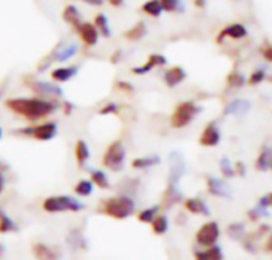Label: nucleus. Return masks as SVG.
Listing matches in <instances>:
<instances>
[{"instance_id": "nucleus-31", "label": "nucleus", "mask_w": 272, "mask_h": 260, "mask_svg": "<svg viewBox=\"0 0 272 260\" xmlns=\"http://www.w3.org/2000/svg\"><path fill=\"white\" fill-rule=\"evenodd\" d=\"M92 190H94V184H92L91 180H88V179L78 180L73 187V192L78 196H89V195H92Z\"/></svg>"}, {"instance_id": "nucleus-11", "label": "nucleus", "mask_w": 272, "mask_h": 260, "mask_svg": "<svg viewBox=\"0 0 272 260\" xmlns=\"http://www.w3.org/2000/svg\"><path fill=\"white\" fill-rule=\"evenodd\" d=\"M247 29H245L244 24L241 22H233V24H229V26H226L222 32L218 34V38L217 42L218 44H222V42L225 38H231V40H242L247 37Z\"/></svg>"}, {"instance_id": "nucleus-7", "label": "nucleus", "mask_w": 272, "mask_h": 260, "mask_svg": "<svg viewBox=\"0 0 272 260\" xmlns=\"http://www.w3.org/2000/svg\"><path fill=\"white\" fill-rule=\"evenodd\" d=\"M27 86L38 98H45V99H51V100H57L64 94L62 90L59 88L57 85H53V83H48V82H43V80H37V78L27 80Z\"/></svg>"}, {"instance_id": "nucleus-26", "label": "nucleus", "mask_w": 272, "mask_h": 260, "mask_svg": "<svg viewBox=\"0 0 272 260\" xmlns=\"http://www.w3.org/2000/svg\"><path fill=\"white\" fill-rule=\"evenodd\" d=\"M94 26L96 29L99 30V34L104 38H108L110 36H112V29H110V24H108V18L104 14V13H99L96 14L94 18Z\"/></svg>"}, {"instance_id": "nucleus-54", "label": "nucleus", "mask_w": 272, "mask_h": 260, "mask_svg": "<svg viewBox=\"0 0 272 260\" xmlns=\"http://www.w3.org/2000/svg\"><path fill=\"white\" fill-rule=\"evenodd\" d=\"M0 139H2V128H0Z\"/></svg>"}, {"instance_id": "nucleus-33", "label": "nucleus", "mask_w": 272, "mask_h": 260, "mask_svg": "<svg viewBox=\"0 0 272 260\" xmlns=\"http://www.w3.org/2000/svg\"><path fill=\"white\" fill-rule=\"evenodd\" d=\"M67 242L72 246V249H86V240H84L83 234L78 230H72L69 233V238H67Z\"/></svg>"}, {"instance_id": "nucleus-27", "label": "nucleus", "mask_w": 272, "mask_h": 260, "mask_svg": "<svg viewBox=\"0 0 272 260\" xmlns=\"http://www.w3.org/2000/svg\"><path fill=\"white\" fill-rule=\"evenodd\" d=\"M18 230V225L8 216L2 208H0V233H11Z\"/></svg>"}, {"instance_id": "nucleus-40", "label": "nucleus", "mask_w": 272, "mask_h": 260, "mask_svg": "<svg viewBox=\"0 0 272 260\" xmlns=\"http://www.w3.org/2000/svg\"><path fill=\"white\" fill-rule=\"evenodd\" d=\"M118 112H120V106L115 104V102H107V104L99 110L100 115H116Z\"/></svg>"}, {"instance_id": "nucleus-14", "label": "nucleus", "mask_w": 272, "mask_h": 260, "mask_svg": "<svg viewBox=\"0 0 272 260\" xmlns=\"http://www.w3.org/2000/svg\"><path fill=\"white\" fill-rule=\"evenodd\" d=\"M78 74V66H61L51 70V78L57 83H65Z\"/></svg>"}, {"instance_id": "nucleus-19", "label": "nucleus", "mask_w": 272, "mask_h": 260, "mask_svg": "<svg viewBox=\"0 0 272 260\" xmlns=\"http://www.w3.org/2000/svg\"><path fill=\"white\" fill-rule=\"evenodd\" d=\"M62 20L69 24V26L76 30L80 28V24L83 22L81 21V16H80V12L76 10L75 5H65L64 10H62Z\"/></svg>"}, {"instance_id": "nucleus-37", "label": "nucleus", "mask_w": 272, "mask_h": 260, "mask_svg": "<svg viewBox=\"0 0 272 260\" xmlns=\"http://www.w3.org/2000/svg\"><path fill=\"white\" fill-rule=\"evenodd\" d=\"M220 170H222L225 178H234L236 176V171H234V164L228 160V158H222V162H220Z\"/></svg>"}, {"instance_id": "nucleus-32", "label": "nucleus", "mask_w": 272, "mask_h": 260, "mask_svg": "<svg viewBox=\"0 0 272 260\" xmlns=\"http://www.w3.org/2000/svg\"><path fill=\"white\" fill-rule=\"evenodd\" d=\"M159 209H161L159 204L142 209V211L139 212V216H137L139 222H142V224H151L153 220H155V217L159 214Z\"/></svg>"}, {"instance_id": "nucleus-46", "label": "nucleus", "mask_w": 272, "mask_h": 260, "mask_svg": "<svg viewBox=\"0 0 272 260\" xmlns=\"http://www.w3.org/2000/svg\"><path fill=\"white\" fill-rule=\"evenodd\" d=\"M72 110H73V104L69 102V100H64V114L65 115H70Z\"/></svg>"}, {"instance_id": "nucleus-55", "label": "nucleus", "mask_w": 272, "mask_h": 260, "mask_svg": "<svg viewBox=\"0 0 272 260\" xmlns=\"http://www.w3.org/2000/svg\"><path fill=\"white\" fill-rule=\"evenodd\" d=\"M271 170H272V162H271Z\"/></svg>"}, {"instance_id": "nucleus-38", "label": "nucleus", "mask_w": 272, "mask_h": 260, "mask_svg": "<svg viewBox=\"0 0 272 260\" xmlns=\"http://www.w3.org/2000/svg\"><path fill=\"white\" fill-rule=\"evenodd\" d=\"M206 254H207V258H209V260H223V258H225L222 248L217 246V244L207 248V249H206Z\"/></svg>"}, {"instance_id": "nucleus-43", "label": "nucleus", "mask_w": 272, "mask_h": 260, "mask_svg": "<svg viewBox=\"0 0 272 260\" xmlns=\"http://www.w3.org/2000/svg\"><path fill=\"white\" fill-rule=\"evenodd\" d=\"M234 171H236V174H239V176H245V164L242 162H237L236 166H234Z\"/></svg>"}, {"instance_id": "nucleus-22", "label": "nucleus", "mask_w": 272, "mask_h": 260, "mask_svg": "<svg viewBox=\"0 0 272 260\" xmlns=\"http://www.w3.org/2000/svg\"><path fill=\"white\" fill-rule=\"evenodd\" d=\"M182 192L177 188V186H167L164 195H163V206L166 209L175 206L178 201H182Z\"/></svg>"}, {"instance_id": "nucleus-49", "label": "nucleus", "mask_w": 272, "mask_h": 260, "mask_svg": "<svg viewBox=\"0 0 272 260\" xmlns=\"http://www.w3.org/2000/svg\"><path fill=\"white\" fill-rule=\"evenodd\" d=\"M265 249L268 250V252H272V233L268 236L266 242H265Z\"/></svg>"}, {"instance_id": "nucleus-45", "label": "nucleus", "mask_w": 272, "mask_h": 260, "mask_svg": "<svg viewBox=\"0 0 272 260\" xmlns=\"http://www.w3.org/2000/svg\"><path fill=\"white\" fill-rule=\"evenodd\" d=\"M121 56H123V52H121V50H116V53L112 54V58H110V61H112L113 64H118V61L121 60Z\"/></svg>"}, {"instance_id": "nucleus-15", "label": "nucleus", "mask_w": 272, "mask_h": 260, "mask_svg": "<svg viewBox=\"0 0 272 260\" xmlns=\"http://www.w3.org/2000/svg\"><path fill=\"white\" fill-rule=\"evenodd\" d=\"M164 83L169 86V88H175L177 85H180V83L186 78V72L182 69L180 66H174V67H169V69L164 72Z\"/></svg>"}, {"instance_id": "nucleus-30", "label": "nucleus", "mask_w": 272, "mask_h": 260, "mask_svg": "<svg viewBox=\"0 0 272 260\" xmlns=\"http://www.w3.org/2000/svg\"><path fill=\"white\" fill-rule=\"evenodd\" d=\"M142 12L151 16V18H158L163 13V6H161V2L159 0H148L142 5Z\"/></svg>"}, {"instance_id": "nucleus-4", "label": "nucleus", "mask_w": 272, "mask_h": 260, "mask_svg": "<svg viewBox=\"0 0 272 260\" xmlns=\"http://www.w3.org/2000/svg\"><path fill=\"white\" fill-rule=\"evenodd\" d=\"M84 208L81 201L76 198H72L69 195H56V196H48L43 201V209L49 214H59V212H78Z\"/></svg>"}, {"instance_id": "nucleus-8", "label": "nucleus", "mask_w": 272, "mask_h": 260, "mask_svg": "<svg viewBox=\"0 0 272 260\" xmlns=\"http://www.w3.org/2000/svg\"><path fill=\"white\" fill-rule=\"evenodd\" d=\"M220 225L215 220H210L207 224H204L196 232V242L202 248H210L217 244V241L220 238Z\"/></svg>"}, {"instance_id": "nucleus-51", "label": "nucleus", "mask_w": 272, "mask_h": 260, "mask_svg": "<svg viewBox=\"0 0 272 260\" xmlns=\"http://www.w3.org/2000/svg\"><path fill=\"white\" fill-rule=\"evenodd\" d=\"M193 2H194V5H196L198 8H204V6H206V0H193Z\"/></svg>"}, {"instance_id": "nucleus-9", "label": "nucleus", "mask_w": 272, "mask_h": 260, "mask_svg": "<svg viewBox=\"0 0 272 260\" xmlns=\"http://www.w3.org/2000/svg\"><path fill=\"white\" fill-rule=\"evenodd\" d=\"M222 140V132H220L218 128V123L217 122H210L206 124V128L201 132V138H199V144L202 147H215L220 144Z\"/></svg>"}, {"instance_id": "nucleus-23", "label": "nucleus", "mask_w": 272, "mask_h": 260, "mask_svg": "<svg viewBox=\"0 0 272 260\" xmlns=\"http://www.w3.org/2000/svg\"><path fill=\"white\" fill-rule=\"evenodd\" d=\"M249 110H250V102H247L245 99H234L226 106L225 114L226 115H244Z\"/></svg>"}, {"instance_id": "nucleus-25", "label": "nucleus", "mask_w": 272, "mask_h": 260, "mask_svg": "<svg viewBox=\"0 0 272 260\" xmlns=\"http://www.w3.org/2000/svg\"><path fill=\"white\" fill-rule=\"evenodd\" d=\"M159 156L153 155V156H140V158H135V160H132L131 166L134 168V170H148V168L151 166H156L159 164Z\"/></svg>"}, {"instance_id": "nucleus-44", "label": "nucleus", "mask_w": 272, "mask_h": 260, "mask_svg": "<svg viewBox=\"0 0 272 260\" xmlns=\"http://www.w3.org/2000/svg\"><path fill=\"white\" fill-rule=\"evenodd\" d=\"M5 186H6V178H5V171H0V195L3 194V190H5Z\"/></svg>"}, {"instance_id": "nucleus-39", "label": "nucleus", "mask_w": 272, "mask_h": 260, "mask_svg": "<svg viewBox=\"0 0 272 260\" xmlns=\"http://www.w3.org/2000/svg\"><path fill=\"white\" fill-rule=\"evenodd\" d=\"M265 80H266V74H265V70L258 69V70L252 72V75L249 77V85L257 86V85H260V83H261V82H265Z\"/></svg>"}, {"instance_id": "nucleus-29", "label": "nucleus", "mask_w": 272, "mask_h": 260, "mask_svg": "<svg viewBox=\"0 0 272 260\" xmlns=\"http://www.w3.org/2000/svg\"><path fill=\"white\" fill-rule=\"evenodd\" d=\"M151 230L155 234H164L169 230V220L164 214H158L155 220L151 222Z\"/></svg>"}, {"instance_id": "nucleus-52", "label": "nucleus", "mask_w": 272, "mask_h": 260, "mask_svg": "<svg viewBox=\"0 0 272 260\" xmlns=\"http://www.w3.org/2000/svg\"><path fill=\"white\" fill-rule=\"evenodd\" d=\"M268 200H269V206L272 208V194H269V195H268Z\"/></svg>"}, {"instance_id": "nucleus-36", "label": "nucleus", "mask_w": 272, "mask_h": 260, "mask_svg": "<svg viewBox=\"0 0 272 260\" xmlns=\"http://www.w3.org/2000/svg\"><path fill=\"white\" fill-rule=\"evenodd\" d=\"M226 83H228V86L229 88H242L244 85H245V77L241 74V72H237V70H233L231 74L228 75V80H226Z\"/></svg>"}, {"instance_id": "nucleus-35", "label": "nucleus", "mask_w": 272, "mask_h": 260, "mask_svg": "<svg viewBox=\"0 0 272 260\" xmlns=\"http://www.w3.org/2000/svg\"><path fill=\"white\" fill-rule=\"evenodd\" d=\"M228 234L231 236L233 240H244L245 238V227H244V224H241V222H234V224H231L228 227Z\"/></svg>"}, {"instance_id": "nucleus-17", "label": "nucleus", "mask_w": 272, "mask_h": 260, "mask_svg": "<svg viewBox=\"0 0 272 260\" xmlns=\"http://www.w3.org/2000/svg\"><path fill=\"white\" fill-rule=\"evenodd\" d=\"M32 252L37 260H59L57 250L43 244V242H35V244L32 246Z\"/></svg>"}, {"instance_id": "nucleus-41", "label": "nucleus", "mask_w": 272, "mask_h": 260, "mask_svg": "<svg viewBox=\"0 0 272 260\" xmlns=\"http://www.w3.org/2000/svg\"><path fill=\"white\" fill-rule=\"evenodd\" d=\"M116 88L120 90V91H123V93H127V94H132L134 93V86L131 85L129 82H124V80L116 82Z\"/></svg>"}, {"instance_id": "nucleus-34", "label": "nucleus", "mask_w": 272, "mask_h": 260, "mask_svg": "<svg viewBox=\"0 0 272 260\" xmlns=\"http://www.w3.org/2000/svg\"><path fill=\"white\" fill-rule=\"evenodd\" d=\"M161 6H163V12L167 13H178L185 10V5L182 0H159Z\"/></svg>"}, {"instance_id": "nucleus-21", "label": "nucleus", "mask_w": 272, "mask_h": 260, "mask_svg": "<svg viewBox=\"0 0 272 260\" xmlns=\"http://www.w3.org/2000/svg\"><path fill=\"white\" fill-rule=\"evenodd\" d=\"M147 32H148L147 24L143 21H139V22H135L131 29H127L124 32V38L129 40V42H139L147 36Z\"/></svg>"}, {"instance_id": "nucleus-1", "label": "nucleus", "mask_w": 272, "mask_h": 260, "mask_svg": "<svg viewBox=\"0 0 272 260\" xmlns=\"http://www.w3.org/2000/svg\"><path fill=\"white\" fill-rule=\"evenodd\" d=\"M5 107L10 112L22 116L29 122L43 120L51 114L56 112L57 100H51L45 98H11L5 100Z\"/></svg>"}, {"instance_id": "nucleus-6", "label": "nucleus", "mask_w": 272, "mask_h": 260, "mask_svg": "<svg viewBox=\"0 0 272 260\" xmlns=\"http://www.w3.org/2000/svg\"><path fill=\"white\" fill-rule=\"evenodd\" d=\"M21 136H27V138H33L35 140H41L46 142L54 139V136L57 134V124L54 122H45L40 124H32V126H25L16 131Z\"/></svg>"}, {"instance_id": "nucleus-28", "label": "nucleus", "mask_w": 272, "mask_h": 260, "mask_svg": "<svg viewBox=\"0 0 272 260\" xmlns=\"http://www.w3.org/2000/svg\"><path fill=\"white\" fill-rule=\"evenodd\" d=\"M91 182L97 186L99 188H104V190H108L110 187V180L107 178V174L100 170H91Z\"/></svg>"}, {"instance_id": "nucleus-48", "label": "nucleus", "mask_w": 272, "mask_h": 260, "mask_svg": "<svg viewBox=\"0 0 272 260\" xmlns=\"http://www.w3.org/2000/svg\"><path fill=\"white\" fill-rule=\"evenodd\" d=\"M194 260H209L206 250H198V252H194Z\"/></svg>"}, {"instance_id": "nucleus-10", "label": "nucleus", "mask_w": 272, "mask_h": 260, "mask_svg": "<svg viewBox=\"0 0 272 260\" xmlns=\"http://www.w3.org/2000/svg\"><path fill=\"white\" fill-rule=\"evenodd\" d=\"M75 32L78 34L80 40H81L86 46H94V45H97V42H99V38H100V34H99V30L96 29L94 22H86V21H83V22L80 24V28L76 29Z\"/></svg>"}, {"instance_id": "nucleus-53", "label": "nucleus", "mask_w": 272, "mask_h": 260, "mask_svg": "<svg viewBox=\"0 0 272 260\" xmlns=\"http://www.w3.org/2000/svg\"><path fill=\"white\" fill-rule=\"evenodd\" d=\"M3 252H5V250H3V246L0 244V254H3Z\"/></svg>"}, {"instance_id": "nucleus-42", "label": "nucleus", "mask_w": 272, "mask_h": 260, "mask_svg": "<svg viewBox=\"0 0 272 260\" xmlns=\"http://www.w3.org/2000/svg\"><path fill=\"white\" fill-rule=\"evenodd\" d=\"M261 54L263 58L268 61V62H272V45H266L261 48Z\"/></svg>"}, {"instance_id": "nucleus-20", "label": "nucleus", "mask_w": 272, "mask_h": 260, "mask_svg": "<svg viewBox=\"0 0 272 260\" xmlns=\"http://www.w3.org/2000/svg\"><path fill=\"white\" fill-rule=\"evenodd\" d=\"M73 152H75V162L76 164H78L80 168L86 164V162L89 160V147L88 144L84 142L83 139H78L75 142V148H73Z\"/></svg>"}, {"instance_id": "nucleus-18", "label": "nucleus", "mask_w": 272, "mask_h": 260, "mask_svg": "<svg viewBox=\"0 0 272 260\" xmlns=\"http://www.w3.org/2000/svg\"><path fill=\"white\" fill-rule=\"evenodd\" d=\"M171 158H174L172 163H171V176H169V186H177L178 180L183 176L185 172V163L180 156L177 154L171 155Z\"/></svg>"}, {"instance_id": "nucleus-24", "label": "nucleus", "mask_w": 272, "mask_h": 260, "mask_svg": "<svg viewBox=\"0 0 272 260\" xmlns=\"http://www.w3.org/2000/svg\"><path fill=\"white\" fill-rule=\"evenodd\" d=\"M271 162H272V148L271 147H265L260 152L258 158H257V170L258 171H268L271 170Z\"/></svg>"}, {"instance_id": "nucleus-2", "label": "nucleus", "mask_w": 272, "mask_h": 260, "mask_svg": "<svg viewBox=\"0 0 272 260\" xmlns=\"http://www.w3.org/2000/svg\"><path fill=\"white\" fill-rule=\"evenodd\" d=\"M135 211V201L129 195H118L104 200L99 206V212H104L116 220H124Z\"/></svg>"}, {"instance_id": "nucleus-5", "label": "nucleus", "mask_w": 272, "mask_h": 260, "mask_svg": "<svg viewBox=\"0 0 272 260\" xmlns=\"http://www.w3.org/2000/svg\"><path fill=\"white\" fill-rule=\"evenodd\" d=\"M126 162V148L121 140H113L110 142V146L107 147L104 156H102V164L110 171H121L124 168Z\"/></svg>"}, {"instance_id": "nucleus-16", "label": "nucleus", "mask_w": 272, "mask_h": 260, "mask_svg": "<svg viewBox=\"0 0 272 260\" xmlns=\"http://www.w3.org/2000/svg\"><path fill=\"white\" fill-rule=\"evenodd\" d=\"M183 206L190 214H198V216H209L210 214L209 206L202 198H196V196L188 198V200L183 201Z\"/></svg>"}, {"instance_id": "nucleus-12", "label": "nucleus", "mask_w": 272, "mask_h": 260, "mask_svg": "<svg viewBox=\"0 0 272 260\" xmlns=\"http://www.w3.org/2000/svg\"><path fill=\"white\" fill-rule=\"evenodd\" d=\"M207 190L212 196H217V198L231 196V188H229V186L218 178H207Z\"/></svg>"}, {"instance_id": "nucleus-3", "label": "nucleus", "mask_w": 272, "mask_h": 260, "mask_svg": "<svg viewBox=\"0 0 272 260\" xmlns=\"http://www.w3.org/2000/svg\"><path fill=\"white\" fill-rule=\"evenodd\" d=\"M201 112V107L194 100H182L171 115V126L175 130H182L196 118V115Z\"/></svg>"}, {"instance_id": "nucleus-13", "label": "nucleus", "mask_w": 272, "mask_h": 260, "mask_svg": "<svg viewBox=\"0 0 272 260\" xmlns=\"http://www.w3.org/2000/svg\"><path fill=\"white\" fill-rule=\"evenodd\" d=\"M166 64H167L166 56L159 54V53H155V54L148 56V60H147L145 64H142L139 67H132V74H135V75H145L150 70L155 69V67H161V66H166Z\"/></svg>"}, {"instance_id": "nucleus-47", "label": "nucleus", "mask_w": 272, "mask_h": 260, "mask_svg": "<svg viewBox=\"0 0 272 260\" xmlns=\"http://www.w3.org/2000/svg\"><path fill=\"white\" fill-rule=\"evenodd\" d=\"M83 4H88L91 6H100V5H104V0H81Z\"/></svg>"}, {"instance_id": "nucleus-50", "label": "nucleus", "mask_w": 272, "mask_h": 260, "mask_svg": "<svg viewBox=\"0 0 272 260\" xmlns=\"http://www.w3.org/2000/svg\"><path fill=\"white\" fill-rule=\"evenodd\" d=\"M108 4L112 6H121L124 4V0H108Z\"/></svg>"}]
</instances>
